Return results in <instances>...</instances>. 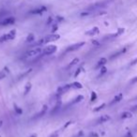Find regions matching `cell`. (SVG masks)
Listing matches in <instances>:
<instances>
[{
  "label": "cell",
  "instance_id": "cell-10",
  "mask_svg": "<svg viewBox=\"0 0 137 137\" xmlns=\"http://www.w3.org/2000/svg\"><path fill=\"white\" fill-rule=\"evenodd\" d=\"M99 28H98V27H93L92 29L86 31V32H85V35H88V36H95V35H97V34H99Z\"/></svg>",
  "mask_w": 137,
  "mask_h": 137
},
{
  "label": "cell",
  "instance_id": "cell-13",
  "mask_svg": "<svg viewBox=\"0 0 137 137\" xmlns=\"http://www.w3.org/2000/svg\"><path fill=\"white\" fill-rule=\"evenodd\" d=\"M108 120H110V117L107 115H104V116H102L101 117H99L97 122H98V124H102V123H105Z\"/></svg>",
  "mask_w": 137,
  "mask_h": 137
},
{
  "label": "cell",
  "instance_id": "cell-29",
  "mask_svg": "<svg viewBox=\"0 0 137 137\" xmlns=\"http://www.w3.org/2000/svg\"><path fill=\"white\" fill-rule=\"evenodd\" d=\"M136 82H137V77H134V78L131 80V83H132V84H133V83H136Z\"/></svg>",
  "mask_w": 137,
  "mask_h": 137
},
{
  "label": "cell",
  "instance_id": "cell-24",
  "mask_svg": "<svg viewBox=\"0 0 137 137\" xmlns=\"http://www.w3.org/2000/svg\"><path fill=\"white\" fill-rule=\"evenodd\" d=\"M104 106H105V104H104V103H102V104L101 105V106L97 107L96 109H94V112H97V111H99V110H102V109L103 107H104Z\"/></svg>",
  "mask_w": 137,
  "mask_h": 137
},
{
  "label": "cell",
  "instance_id": "cell-20",
  "mask_svg": "<svg viewBox=\"0 0 137 137\" xmlns=\"http://www.w3.org/2000/svg\"><path fill=\"white\" fill-rule=\"evenodd\" d=\"M30 89H31V84L30 83H28V84H26V89H24V94H27L28 92L30 91Z\"/></svg>",
  "mask_w": 137,
  "mask_h": 137
},
{
  "label": "cell",
  "instance_id": "cell-14",
  "mask_svg": "<svg viewBox=\"0 0 137 137\" xmlns=\"http://www.w3.org/2000/svg\"><path fill=\"white\" fill-rule=\"evenodd\" d=\"M122 98H123V95L121 93L120 94H118V95H117V96L115 97L114 99H113V101H112L111 102H110V104H115V103H117V102H119L121 99H122Z\"/></svg>",
  "mask_w": 137,
  "mask_h": 137
},
{
  "label": "cell",
  "instance_id": "cell-26",
  "mask_svg": "<svg viewBox=\"0 0 137 137\" xmlns=\"http://www.w3.org/2000/svg\"><path fill=\"white\" fill-rule=\"evenodd\" d=\"M46 111H47V106H46V105H44L43 108H42V110H41V114H40V115L41 116V115L43 114V113H45Z\"/></svg>",
  "mask_w": 137,
  "mask_h": 137
},
{
  "label": "cell",
  "instance_id": "cell-17",
  "mask_svg": "<svg viewBox=\"0 0 137 137\" xmlns=\"http://www.w3.org/2000/svg\"><path fill=\"white\" fill-rule=\"evenodd\" d=\"M33 41H35V37L33 34H29L26 38V42H32Z\"/></svg>",
  "mask_w": 137,
  "mask_h": 137
},
{
  "label": "cell",
  "instance_id": "cell-3",
  "mask_svg": "<svg viewBox=\"0 0 137 137\" xmlns=\"http://www.w3.org/2000/svg\"><path fill=\"white\" fill-rule=\"evenodd\" d=\"M41 53H42V49L40 48V47H37V48H33V49L27 51L24 56L26 57H34V56H40Z\"/></svg>",
  "mask_w": 137,
  "mask_h": 137
},
{
  "label": "cell",
  "instance_id": "cell-8",
  "mask_svg": "<svg viewBox=\"0 0 137 137\" xmlns=\"http://www.w3.org/2000/svg\"><path fill=\"white\" fill-rule=\"evenodd\" d=\"M47 10V8L45 6H41V7H38V8H35V9H31L28 13L29 14H32V15H36V14H41V13H43Z\"/></svg>",
  "mask_w": 137,
  "mask_h": 137
},
{
  "label": "cell",
  "instance_id": "cell-5",
  "mask_svg": "<svg viewBox=\"0 0 137 137\" xmlns=\"http://www.w3.org/2000/svg\"><path fill=\"white\" fill-rule=\"evenodd\" d=\"M56 45H48V46L44 47V49L42 50V55L43 56H50V55H53L56 52Z\"/></svg>",
  "mask_w": 137,
  "mask_h": 137
},
{
  "label": "cell",
  "instance_id": "cell-7",
  "mask_svg": "<svg viewBox=\"0 0 137 137\" xmlns=\"http://www.w3.org/2000/svg\"><path fill=\"white\" fill-rule=\"evenodd\" d=\"M14 23H15V18L10 16V17L4 18L2 21H0V26H7L13 24Z\"/></svg>",
  "mask_w": 137,
  "mask_h": 137
},
{
  "label": "cell",
  "instance_id": "cell-19",
  "mask_svg": "<svg viewBox=\"0 0 137 137\" xmlns=\"http://www.w3.org/2000/svg\"><path fill=\"white\" fill-rule=\"evenodd\" d=\"M79 62V58H77V57H76V58H74L72 60V61L70 62V64H69V66H68V68H70V67H72V66H74V65H76L77 64V63H78Z\"/></svg>",
  "mask_w": 137,
  "mask_h": 137
},
{
  "label": "cell",
  "instance_id": "cell-23",
  "mask_svg": "<svg viewBox=\"0 0 137 137\" xmlns=\"http://www.w3.org/2000/svg\"><path fill=\"white\" fill-rule=\"evenodd\" d=\"M82 70H83V68H82V67H80V68H79V69H77V70H76V72L74 73V76H75V77H77V76L79 75V73H80V72H81V71H82Z\"/></svg>",
  "mask_w": 137,
  "mask_h": 137
},
{
  "label": "cell",
  "instance_id": "cell-27",
  "mask_svg": "<svg viewBox=\"0 0 137 137\" xmlns=\"http://www.w3.org/2000/svg\"><path fill=\"white\" fill-rule=\"evenodd\" d=\"M106 70H106V68H105V67H102V71H101V73H102V74H103V73L106 72Z\"/></svg>",
  "mask_w": 137,
  "mask_h": 137
},
{
  "label": "cell",
  "instance_id": "cell-9",
  "mask_svg": "<svg viewBox=\"0 0 137 137\" xmlns=\"http://www.w3.org/2000/svg\"><path fill=\"white\" fill-rule=\"evenodd\" d=\"M70 88H71V85H62V86L58 88V89H57V93L58 94H64V93H66L68 90H70Z\"/></svg>",
  "mask_w": 137,
  "mask_h": 137
},
{
  "label": "cell",
  "instance_id": "cell-30",
  "mask_svg": "<svg viewBox=\"0 0 137 137\" xmlns=\"http://www.w3.org/2000/svg\"><path fill=\"white\" fill-rule=\"evenodd\" d=\"M29 137H38V136H37V134H32V135L29 136Z\"/></svg>",
  "mask_w": 137,
  "mask_h": 137
},
{
  "label": "cell",
  "instance_id": "cell-18",
  "mask_svg": "<svg viewBox=\"0 0 137 137\" xmlns=\"http://www.w3.org/2000/svg\"><path fill=\"white\" fill-rule=\"evenodd\" d=\"M14 111L16 112V114H17V115H21L22 113H23V111H22V108H20L19 106H17L16 104H14Z\"/></svg>",
  "mask_w": 137,
  "mask_h": 137
},
{
  "label": "cell",
  "instance_id": "cell-21",
  "mask_svg": "<svg viewBox=\"0 0 137 137\" xmlns=\"http://www.w3.org/2000/svg\"><path fill=\"white\" fill-rule=\"evenodd\" d=\"M97 99V94L95 93V92H92V94H91V99H90V101L92 102H95Z\"/></svg>",
  "mask_w": 137,
  "mask_h": 137
},
{
  "label": "cell",
  "instance_id": "cell-6",
  "mask_svg": "<svg viewBox=\"0 0 137 137\" xmlns=\"http://www.w3.org/2000/svg\"><path fill=\"white\" fill-rule=\"evenodd\" d=\"M85 44V41H82V42H77V43L75 44H72V45H70V46H69L66 49V52H73V51H77V50H79L80 48H82V47L84 46Z\"/></svg>",
  "mask_w": 137,
  "mask_h": 137
},
{
  "label": "cell",
  "instance_id": "cell-4",
  "mask_svg": "<svg viewBox=\"0 0 137 137\" xmlns=\"http://www.w3.org/2000/svg\"><path fill=\"white\" fill-rule=\"evenodd\" d=\"M15 36H16V31L15 30H11L9 33H7V34L0 37V42H5V41H11V40H13L15 38Z\"/></svg>",
  "mask_w": 137,
  "mask_h": 137
},
{
  "label": "cell",
  "instance_id": "cell-2",
  "mask_svg": "<svg viewBox=\"0 0 137 137\" xmlns=\"http://www.w3.org/2000/svg\"><path fill=\"white\" fill-rule=\"evenodd\" d=\"M60 39V36L58 34H51V35H48L46 37H44L42 40H41V41H39V44H42V43H48V42H52V41H56L57 40Z\"/></svg>",
  "mask_w": 137,
  "mask_h": 137
},
{
  "label": "cell",
  "instance_id": "cell-15",
  "mask_svg": "<svg viewBox=\"0 0 137 137\" xmlns=\"http://www.w3.org/2000/svg\"><path fill=\"white\" fill-rule=\"evenodd\" d=\"M70 85H71V88H74V89H81V88H83L82 84L79 83V82H74L72 84H70Z\"/></svg>",
  "mask_w": 137,
  "mask_h": 137
},
{
  "label": "cell",
  "instance_id": "cell-28",
  "mask_svg": "<svg viewBox=\"0 0 137 137\" xmlns=\"http://www.w3.org/2000/svg\"><path fill=\"white\" fill-rule=\"evenodd\" d=\"M136 63H137V58H135V59L133 60V61H132V62L131 63V66H133V65H135Z\"/></svg>",
  "mask_w": 137,
  "mask_h": 137
},
{
  "label": "cell",
  "instance_id": "cell-25",
  "mask_svg": "<svg viewBox=\"0 0 137 137\" xmlns=\"http://www.w3.org/2000/svg\"><path fill=\"white\" fill-rule=\"evenodd\" d=\"M5 76H6V73L4 70H0V79H3L5 78Z\"/></svg>",
  "mask_w": 137,
  "mask_h": 137
},
{
  "label": "cell",
  "instance_id": "cell-22",
  "mask_svg": "<svg viewBox=\"0 0 137 137\" xmlns=\"http://www.w3.org/2000/svg\"><path fill=\"white\" fill-rule=\"evenodd\" d=\"M82 99H84V97L82 96V95H79L77 98L75 99V101H74V103H77V102H80L82 101Z\"/></svg>",
  "mask_w": 137,
  "mask_h": 137
},
{
  "label": "cell",
  "instance_id": "cell-16",
  "mask_svg": "<svg viewBox=\"0 0 137 137\" xmlns=\"http://www.w3.org/2000/svg\"><path fill=\"white\" fill-rule=\"evenodd\" d=\"M132 117V115H131V112H124V113H122V115H121V118H131V117Z\"/></svg>",
  "mask_w": 137,
  "mask_h": 137
},
{
  "label": "cell",
  "instance_id": "cell-12",
  "mask_svg": "<svg viewBox=\"0 0 137 137\" xmlns=\"http://www.w3.org/2000/svg\"><path fill=\"white\" fill-rule=\"evenodd\" d=\"M107 62V59L104 58V57H102L99 60V62L97 63V65L95 66V69H99V68H102L103 66L105 65V63Z\"/></svg>",
  "mask_w": 137,
  "mask_h": 137
},
{
  "label": "cell",
  "instance_id": "cell-31",
  "mask_svg": "<svg viewBox=\"0 0 137 137\" xmlns=\"http://www.w3.org/2000/svg\"><path fill=\"white\" fill-rule=\"evenodd\" d=\"M136 109H137V105H136V106H134V107H133V110H136Z\"/></svg>",
  "mask_w": 137,
  "mask_h": 137
},
{
  "label": "cell",
  "instance_id": "cell-1",
  "mask_svg": "<svg viewBox=\"0 0 137 137\" xmlns=\"http://www.w3.org/2000/svg\"><path fill=\"white\" fill-rule=\"evenodd\" d=\"M110 2H111V0H104V1H102V2H98V3H95L93 5H90V6H88V8L85 9V11L82 12L81 16H88V15H89L90 12L96 11L99 9L105 8Z\"/></svg>",
  "mask_w": 137,
  "mask_h": 137
},
{
  "label": "cell",
  "instance_id": "cell-11",
  "mask_svg": "<svg viewBox=\"0 0 137 137\" xmlns=\"http://www.w3.org/2000/svg\"><path fill=\"white\" fill-rule=\"evenodd\" d=\"M127 51V48H123V49H121V50H119L118 52H117V53H115L114 55H112L111 56H110V59H114V58H116V57H117V56H121V55H123L124 53Z\"/></svg>",
  "mask_w": 137,
  "mask_h": 137
}]
</instances>
